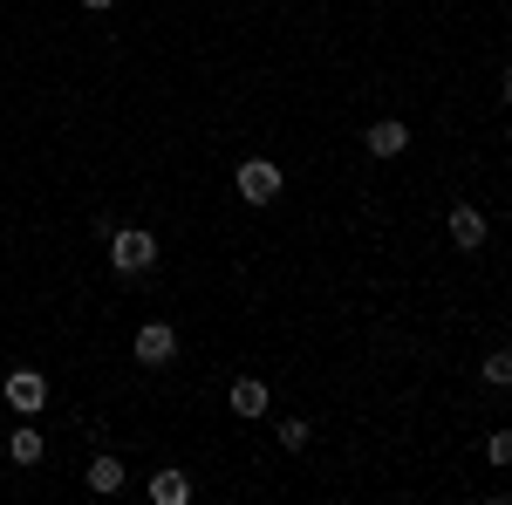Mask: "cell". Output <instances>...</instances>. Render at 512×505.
<instances>
[{"mask_svg": "<svg viewBox=\"0 0 512 505\" xmlns=\"http://www.w3.org/2000/svg\"><path fill=\"white\" fill-rule=\"evenodd\" d=\"M151 260H158V239L144 233V226H117L110 233V267L117 273H144Z\"/></svg>", "mask_w": 512, "mask_h": 505, "instance_id": "cell-1", "label": "cell"}, {"mask_svg": "<svg viewBox=\"0 0 512 505\" xmlns=\"http://www.w3.org/2000/svg\"><path fill=\"white\" fill-rule=\"evenodd\" d=\"M233 185H239V198H246V205H274V198H280V164L246 157V164L233 171Z\"/></svg>", "mask_w": 512, "mask_h": 505, "instance_id": "cell-2", "label": "cell"}, {"mask_svg": "<svg viewBox=\"0 0 512 505\" xmlns=\"http://www.w3.org/2000/svg\"><path fill=\"white\" fill-rule=\"evenodd\" d=\"M7 410L41 417V410H48V376H41V369H14V376H7Z\"/></svg>", "mask_w": 512, "mask_h": 505, "instance_id": "cell-3", "label": "cell"}, {"mask_svg": "<svg viewBox=\"0 0 512 505\" xmlns=\"http://www.w3.org/2000/svg\"><path fill=\"white\" fill-rule=\"evenodd\" d=\"M171 355H178V335H171V321H144V328H137V362H144V369H164Z\"/></svg>", "mask_w": 512, "mask_h": 505, "instance_id": "cell-4", "label": "cell"}, {"mask_svg": "<svg viewBox=\"0 0 512 505\" xmlns=\"http://www.w3.org/2000/svg\"><path fill=\"white\" fill-rule=\"evenodd\" d=\"M451 239H458L465 253H478V246H485V212H478V205H451Z\"/></svg>", "mask_w": 512, "mask_h": 505, "instance_id": "cell-5", "label": "cell"}, {"mask_svg": "<svg viewBox=\"0 0 512 505\" xmlns=\"http://www.w3.org/2000/svg\"><path fill=\"white\" fill-rule=\"evenodd\" d=\"M226 403H233V417H267V383L260 376H239Z\"/></svg>", "mask_w": 512, "mask_h": 505, "instance_id": "cell-6", "label": "cell"}, {"mask_svg": "<svg viewBox=\"0 0 512 505\" xmlns=\"http://www.w3.org/2000/svg\"><path fill=\"white\" fill-rule=\"evenodd\" d=\"M362 144H369V157H396L403 144H410V130H403L396 117H383V123H369V137H362Z\"/></svg>", "mask_w": 512, "mask_h": 505, "instance_id": "cell-7", "label": "cell"}, {"mask_svg": "<svg viewBox=\"0 0 512 505\" xmlns=\"http://www.w3.org/2000/svg\"><path fill=\"white\" fill-rule=\"evenodd\" d=\"M89 492H123V458H89Z\"/></svg>", "mask_w": 512, "mask_h": 505, "instance_id": "cell-8", "label": "cell"}, {"mask_svg": "<svg viewBox=\"0 0 512 505\" xmlns=\"http://www.w3.org/2000/svg\"><path fill=\"white\" fill-rule=\"evenodd\" d=\"M185 492H192L185 471H158V478H151V499H158V505H185Z\"/></svg>", "mask_w": 512, "mask_h": 505, "instance_id": "cell-9", "label": "cell"}, {"mask_svg": "<svg viewBox=\"0 0 512 505\" xmlns=\"http://www.w3.org/2000/svg\"><path fill=\"white\" fill-rule=\"evenodd\" d=\"M7 451H14V465H41V437H35V430H14Z\"/></svg>", "mask_w": 512, "mask_h": 505, "instance_id": "cell-10", "label": "cell"}, {"mask_svg": "<svg viewBox=\"0 0 512 505\" xmlns=\"http://www.w3.org/2000/svg\"><path fill=\"white\" fill-rule=\"evenodd\" d=\"M485 383H492V389H506V383H512V355H506V349L485 355Z\"/></svg>", "mask_w": 512, "mask_h": 505, "instance_id": "cell-11", "label": "cell"}, {"mask_svg": "<svg viewBox=\"0 0 512 505\" xmlns=\"http://www.w3.org/2000/svg\"><path fill=\"white\" fill-rule=\"evenodd\" d=\"M280 444L301 451V444H308V417H287V424H280Z\"/></svg>", "mask_w": 512, "mask_h": 505, "instance_id": "cell-12", "label": "cell"}, {"mask_svg": "<svg viewBox=\"0 0 512 505\" xmlns=\"http://www.w3.org/2000/svg\"><path fill=\"white\" fill-rule=\"evenodd\" d=\"M485 458H492V465H512V437H506V430L485 437Z\"/></svg>", "mask_w": 512, "mask_h": 505, "instance_id": "cell-13", "label": "cell"}, {"mask_svg": "<svg viewBox=\"0 0 512 505\" xmlns=\"http://www.w3.org/2000/svg\"><path fill=\"white\" fill-rule=\"evenodd\" d=\"M82 7H89V14H110V7H117V0H82Z\"/></svg>", "mask_w": 512, "mask_h": 505, "instance_id": "cell-14", "label": "cell"}]
</instances>
